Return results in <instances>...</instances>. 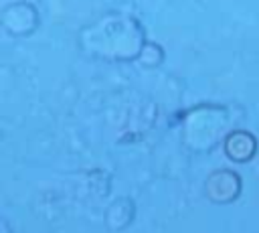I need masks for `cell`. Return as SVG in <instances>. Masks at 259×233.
<instances>
[{"label": "cell", "mask_w": 259, "mask_h": 233, "mask_svg": "<svg viewBox=\"0 0 259 233\" xmlns=\"http://www.w3.org/2000/svg\"><path fill=\"white\" fill-rule=\"evenodd\" d=\"M257 138L251 134V132H245V130H235L231 132L225 142H223V152L225 156L235 162V164H245L249 162L255 154H257Z\"/></svg>", "instance_id": "cell-2"}, {"label": "cell", "mask_w": 259, "mask_h": 233, "mask_svg": "<svg viewBox=\"0 0 259 233\" xmlns=\"http://www.w3.org/2000/svg\"><path fill=\"white\" fill-rule=\"evenodd\" d=\"M241 176L231 168L212 170L204 180V195L219 205H229L241 195Z\"/></svg>", "instance_id": "cell-1"}]
</instances>
